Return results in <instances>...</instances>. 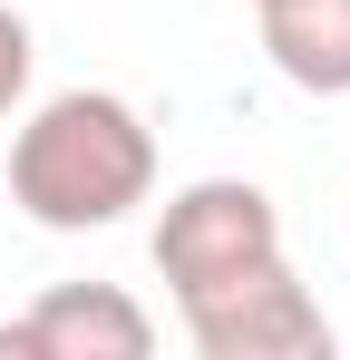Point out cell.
<instances>
[{
    "label": "cell",
    "mask_w": 350,
    "mask_h": 360,
    "mask_svg": "<svg viewBox=\"0 0 350 360\" xmlns=\"http://www.w3.org/2000/svg\"><path fill=\"white\" fill-rule=\"evenodd\" d=\"M156 195V127L117 88H58L10 127V205L39 234H108Z\"/></svg>",
    "instance_id": "cell-1"
},
{
    "label": "cell",
    "mask_w": 350,
    "mask_h": 360,
    "mask_svg": "<svg viewBox=\"0 0 350 360\" xmlns=\"http://www.w3.org/2000/svg\"><path fill=\"white\" fill-rule=\"evenodd\" d=\"M263 263H283V214H273V195L253 176H195L166 195L156 273H166L175 302H205L224 283H243V273H263Z\"/></svg>",
    "instance_id": "cell-2"
},
{
    "label": "cell",
    "mask_w": 350,
    "mask_h": 360,
    "mask_svg": "<svg viewBox=\"0 0 350 360\" xmlns=\"http://www.w3.org/2000/svg\"><path fill=\"white\" fill-rule=\"evenodd\" d=\"M175 321L205 360H331V311L292 273V253L224 283V292H205V302H175Z\"/></svg>",
    "instance_id": "cell-3"
},
{
    "label": "cell",
    "mask_w": 350,
    "mask_h": 360,
    "mask_svg": "<svg viewBox=\"0 0 350 360\" xmlns=\"http://www.w3.org/2000/svg\"><path fill=\"white\" fill-rule=\"evenodd\" d=\"M156 311L117 283H49L20 321H0V360H146Z\"/></svg>",
    "instance_id": "cell-4"
},
{
    "label": "cell",
    "mask_w": 350,
    "mask_h": 360,
    "mask_svg": "<svg viewBox=\"0 0 350 360\" xmlns=\"http://www.w3.org/2000/svg\"><path fill=\"white\" fill-rule=\"evenodd\" d=\"M263 59L302 98H350V0H253Z\"/></svg>",
    "instance_id": "cell-5"
},
{
    "label": "cell",
    "mask_w": 350,
    "mask_h": 360,
    "mask_svg": "<svg viewBox=\"0 0 350 360\" xmlns=\"http://www.w3.org/2000/svg\"><path fill=\"white\" fill-rule=\"evenodd\" d=\"M30 68H39V39H30V20L0 0V136L20 117V98H30Z\"/></svg>",
    "instance_id": "cell-6"
}]
</instances>
